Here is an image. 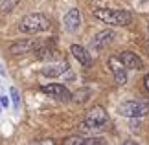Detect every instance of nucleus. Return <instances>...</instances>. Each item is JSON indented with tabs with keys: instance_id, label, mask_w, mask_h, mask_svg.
<instances>
[{
	"instance_id": "nucleus-1",
	"label": "nucleus",
	"mask_w": 149,
	"mask_h": 145,
	"mask_svg": "<svg viewBox=\"0 0 149 145\" xmlns=\"http://www.w3.org/2000/svg\"><path fill=\"white\" fill-rule=\"evenodd\" d=\"M94 17L105 24L111 26H127L133 20V15L125 9H112V8H98L94 9Z\"/></svg>"
},
{
	"instance_id": "nucleus-2",
	"label": "nucleus",
	"mask_w": 149,
	"mask_h": 145,
	"mask_svg": "<svg viewBox=\"0 0 149 145\" xmlns=\"http://www.w3.org/2000/svg\"><path fill=\"white\" fill-rule=\"evenodd\" d=\"M50 20L41 13H30L20 20L19 30L22 33H42L50 30Z\"/></svg>"
},
{
	"instance_id": "nucleus-3",
	"label": "nucleus",
	"mask_w": 149,
	"mask_h": 145,
	"mask_svg": "<svg viewBox=\"0 0 149 145\" xmlns=\"http://www.w3.org/2000/svg\"><path fill=\"white\" fill-rule=\"evenodd\" d=\"M107 123H109V116L105 112V108H103V107H94V108L88 110L87 116H85V121H83L81 129H94V130H98V129H103Z\"/></svg>"
},
{
	"instance_id": "nucleus-4",
	"label": "nucleus",
	"mask_w": 149,
	"mask_h": 145,
	"mask_svg": "<svg viewBox=\"0 0 149 145\" xmlns=\"http://www.w3.org/2000/svg\"><path fill=\"white\" fill-rule=\"evenodd\" d=\"M118 112L125 116V118H144V116L149 114V103L144 101H123L120 103Z\"/></svg>"
},
{
	"instance_id": "nucleus-5",
	"label": "nucleus",
	"mask_w": 149,
	"mask_h": 145,
	"mask_svg": "<svg viewBox=\"0 0 149 145\" xmlns=\"http://www.w3.org/2000/svg\"><path fill=\"white\" fill-rule=\"evenodd\" d=\"M107 62H109V68H111V72L114 75V83L123 86L125 83H127V72H125V66L120 62L118 57H111Z\"/></svg>"
},
{
	"instance_id": "nucleus-6",
	"label": "nucleus",
	"mask_w": 149,
	"mask_h": 145,
	"mask_svg": "<svg viewBox=\"0 0 149 145\" xmlns=\"http://www.w3.org/2000/svg\"><path fill=\"white\" fill-rule=\"evenodd\" d=\"M37 48H41V44H39L37 40L20 39V40H17V42H13L9 46V51L13 55H20V53H26V51H31V50H37Z\"/></svg>"
},
{
	"instance_id": "nucleus-7",
	"label": "nucleus",
	"mask_w": 149,
	"mask_h": 145,
	"mask_svg": "<svg viewBox=\"0 0 149 145\" xmlns=\"http://www.w3.org/2000/svg\"><path fill=\"white\" fill-rule=\"evenodd\" d=\"M118 59L125 68H131V70H144V61L136 53H133V51H122V53L118 55Z\"/></svg>"
},
{
	"instance_id": "nucleus-8",
	"label": "nucleus",
	"mask_w": 149,
	"mask_h": 145,
	"mask_svg": "<svg viewBox=\"0 0 149 145\" xmlns=\"http://www.w3.org/2000/svg\"><path fill=\"white\" fill-rule=\"evenodd\" d=\"M41 92H44V94H50L52 97H57V99H65V101H68V99L72 97L70 92H68L63 85H59V83L44 85V86H41Z\"/></svg>"
},
{
	"instance_id": "nucleus-9",
	"label": "nucleus",
	"mask_w": 149,
	"mask_h": 145,
	"mask_svg": "<svg viewBox=\"0 0 149 145\" xmlns=\"http://www.w3.org/2000/svg\"><path fill=\"white\" fill-rule=\"evenodd\" d=\"M63 24H65V28L68 31H76L79 24H81V15H79V9L72 8L70 11H66L65 19H63Z\"/></svg>"
},
{
	"instance_id": "nucleus-10",
	"label": "nucleus",
	"mask_w": 149,
	"mask_h": 145,
	"mask_svg": "<svg viewBox=\"0 0 149 145\" xmlns=\"http://www.w3.org/2000/svg\"><path fill=\"white\" fill-rule=\"evenodd\" d=\"M70 53L76 57V59L81 62L85 68H90V66H92V57L88 55V51L85 50L83 46H79V44H72V46H70Z\"/></svg>"
},
{
	"instance_id": "nucleus-11",
	"label": "nucleus",
	"mask_w": 149,
	"mask_h": 145,
	"mask_svg": "<svg viewBox=\"0 0 149 145\" xmlns=\"http://www.w3.org/2000/svg\"><path fill=\"white\" fill-rule=\"evenodd\" d=\"M68 70V65L66 62H55V65H48V66H44L41 74H42V77H48V79H55V77H59V75H63Z\"/></svg>"
},
{
	"instance_id": "nucleus-12",
	"label": "nucleus",
	"mask_w": 149,
	"mask_h": 145,
	"mask_svg": "<svg viewBox=\"0 0 149 145\" xmlns=\"http://www.w3.org/2000/svg\"><path fill=\"white\" fill-rule=\"evenodd\" d=\"M116 39V35H114V31H111V30H105V31H100L98 35H96L94 39H92V48H96V50H101V48H105V46H109L112 42V40Z\"/></svg>"
},
{
	"instance_id": "nucleus-13",
	"label": "nucleus",
	"mask_w": 149,
	"mask_h": 145,
	"mask_svg": "<svg viewBox=\"0 0 149 145\" xmlns=\"http://www.w3.org/2000/svg\"><path fill=\"white\" fill-rule=\"evenodd\" d=\"M37 57L39 59H54L55 61L57 57H59V51L50 48V46H46V44H42L41 48H37Z\"/></svg>"
},
{
	"instance_id": "nucleus-14",
	"label": "nucleus",
	"mask_w": 149,
	"mask_h": 145,
	"mask_svg": "<svg viewBox=\"0 0 149 145\" xmlns=\"http://www.w3.org/2000/svg\"><path fill=\"white\" fill-rule=\"evenodd\" d=\"M85 140H87V138L74 134V136H68V138H65V142H63V145H85Z\"/></svg>"
},
{
	"instance_id": "nucleus-15",
	"label": "nucleus",
	"mask_w": 149,
	"mask_h": 145,
	"mask_svg": "<svg viewBox=\"0 0 149 145\" xmlns=\"http://www.w3.org/2000/svg\"><path fill=\"white\" fill-rule=\"evenodd\" d=\"M20 0H2V6H0V11L2 13H9V11H13L17 8V4H19Z\"/></svg>"
},
{
	"instance_id": "nucleus-16",
	"label": "nucleus",
	"mask_w": 149,
	"mask_h": 145,
	"mask_svg": "<svg viewBox=\"0 0 149 145\" xmlns=\"http://www.w3.org/2000/svg\"><path fill=\"white\" fill-rule=\"evenodd\" d=\"M9 94H11V101H13V107H15V108H19V107H20V94H19V90H17L15 86H11V88H9Z\"/></svg>"
},
{
	"instance_id": "nucleus-17",
	"label": "nucleus",
	"mask_w": 149,
	"mask_h": 145,
	"mask_svg": "<svg viewBox=\"0 0 149 145\" xmlns=\"http://www.w3.org/2000/svg\"><path fill=\"white\" fill-rule=\"evenodd\" d=\"M85 145H107V142L103 138H87Z\"/></svg>"
},
{
	"instance_id": "nucleus-18",
	"label": "nucleus",
	"mask_w": 149,
	"mask_h": 145,
	"mask_svg": "<svg viewBox=\"0 0 149 145\" xmlns=\"http://www.w3.org/2000/svg\"><path fill=\"white\" fill-rule=\"evenodd\" d=\"M30 145H55L52 140H39V142H31Z\"/></svg>"
},
{
	"instance_id": "nucleus-19",
	"label": "nucleus",
	"mask_w": 149,
	"mask_h": 145,
	"mask_svg": "<svg viewBox=\"0 0 149 145\" xmlns=\"http://www.w3.org/2000/svg\"><path fill=\"white\" fill-rule=\"evenodd\" d=\"M0 105H2V107H8L9 105V99L6 96H0Z\"/></svg>"
},
{
	"instance_id": "nucleus-20",
	"label": "nucleus",
	"mask_w": 149,
	"mask_h": 145,
	"mask_svg": "<svg viewBox=\"0 0 149 145\" xmlns=\"http://www.w3.org/2000/svg\"><path fill=\"white\" fill-rule=\"evenodd\" d=\"M146 88H147V92H149V74L146 75Z\"/></svg>"
},
{
	"instance_id": "nucleus-21",
	"label": "nucleus",
	"mask_w": 149,
	"mask_h": 145,
	"mask_svg": "<svg viewBox=\"0 0 149 145\" xmlns=\"http://www.w3.org/2000/svg\"><path fill=\"white\" fill-rule=\"evenodd\" d=\"M123 145H138V143H136V142H125Z\"/></svg>"
},
{
	"instance_id": "nucleus-22",
	"label": "nucleus",
	"mask_w": 149,
	"mask_h": 145,
	"mask_svg": "<svg viewBox=\"0 0 149 145\" xmlns=\"http://www.w3.org/2000/svg\"><path fill=\"white\" fill-rule=\"evenodd\" d=\"M0 112H2V105H0Z\"/></svg>"
},
{
	"instance_id": "nucleus-23",
	"label": "nucleus",
	"mask_w": 149,
	"mask_h": 145,
	"mask_svg": "<svg viewBox=\"0 0 149 145\" xmlns=\"http://www.w3.org/2000/svg\"><path fill=\"white\" fill-rule=\"evenodd\" d=\"M0 2H2V0H0Z\"/></svg>"
}]
</instances>
